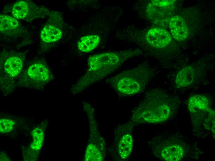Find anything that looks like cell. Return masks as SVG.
Here are the masks:
<instances>
[{
	"label": "cell",
	"instance_id": "1",
	"mask_svg": "<svg viewBox=\"0 0 215 161\" xmlns=\"http://www.w3.org/2000/svg\"><path fill=\"white\" fill-rule=\"evenodd\" d=\"M180 105L177 96L163 89L153 88L133 110L130 121L134 125L165 122L175 115Z\"/></svg>",
	"mask_w": 215,
	"mask_h": 161
},
{
	"label": "cell",
	"instance_id": "2",
	"mask_svg": "<svg viewBox=\"0 0 215 161\" xmlns=\"http://www.w3.org/2000/svg\"><path fill=\"white\" fill-rule=\"evenodd\" d=\"M142 54L140 49H134L92 55L88 60L86 71L72 86L71 92L74 94L80 93L117 70L128 60Z\"/></svg>",
	"mask_w": 215,
	"mask_h": 161
},
{
	"label": "cell",
	"instance_id": "3",
	"mask_svg": "<svg viewBox=\"0 0 215 161\" xmlns=\"http://www.w3.org/2000/svg\"><path fill=\"white\" fill-rule=\"evenodd\" d=\"M152 154L167 161H179L188 158L196 159L201 151L179 133L162 134L150 139L147 142Z\"/></svg>",
	"mask_w": 215,
	"mask_h": 161
},
{
	"label": "cell",
	"instance_id": "4",
	"mask_svg": "<svg viewBox=\"0 0 215 161\" xmlns=\"http://www.w3.org/2000/svg\"><path fill=\"white\" fill-rule=\"evenodd\" d=\"M187 107L194 135L204 139L211 133L214 138L215 111L209 97L204 94L193 95L188 100Z\"/></svg>",
	"mask_w": 215,
	"mask_h": 161
},
{
	"label": "cell",
	"instance_id": "5",
	"mask_svg": "<svg viewBox=\"0 0 215 161\" xmlns=\"http://www.w3.org/2000/svg\"><path fill=\"white\" fill-rule=\"evenodd\" d=\"M154 76L153 71L143 63L108 79L106 82L120 95L130 96L144 90Z\"/></svg>",
	"mask_w": 215,
	"mask_h": 161
},
{
	"label": "cell",
	"instance_id": "6",
	"mask_svg": "<svg viewBox=\"0 0 215 161\" xmlns=\"http://www.w3.org/2000/svg\"><path fill=\"white\" fill-rule=\"evenodd\" d=\"M5 7L4 11L6 13L17 19L28 22L37 18H44L51 13L44 6L38 5L30 0H20Z\"/></svg>",
	"mask_w": 215,
	"mask_h": 161
},
{
	"label": "cell",
	"instance_id": "7",
	"mask_svg": "<svg viewBox=\"0 0 215 161\" xmlns=\"http://www.w3.org/2000/svg\"><path fill=\"white\" fill-rule=\"evenodd\" d=\"M134 125L130 121L119 124L114 133V150L116 160L123 161L127 158L132 150V133Z\"/></svg>",
	"mask_w": 215,
	"mask_h": 161
},
{
	"label": "cell",
	"instance_id": "8",
	"mask_svg": "<svg viewBox=\"0 0 215 161\" xmlns=\"http://www.w3.org/2000/svg\"><path fill=\"white\" fill-rule=\"evenodd\" d=\"M1 56V70L11 78L18 76L23 68L25 59L24 53L4 52Z\"/></svg>",
	"mask_w": 215,
	"mask_h": 161
},
{
	"label": "cell",
	"instance_id": "9",
	"mask_svg": "<svg viewBox=\"0 0 215 161\" xmlns=\"http://www.w3.org/2000/svg\"><path fill=\"white\" fill-rule=\"evenodd\" d=\"M203 73L193 66H188L179 70L176 74L174 80L176 87L183 89L192 87L202 78Z\"/></svg>",
	"mask_w": 215,
	"mask_h": 161
},
{
	"label": "cell",
	"instance_id": "10",
	"mask_svg": "<svg viewBox=\"0 0 215 161\" xmlns=\"http://www.w3.org/2000/svg\"><path fill=\"white\" fill-rule=\"evenodd\" d=\"M0 23V33L3 35L16 37H23L28 33L17 20L13 17L2 15Z\"/></svg>",
	"mask_w": 215,
	"mask_h": 161
},
{
	"label": "cell",
	"instance_id": "11",
	"mask_svg": "<svg viewBox=\"0 0 215 161\" xmlns=\"http://www.w3.org/2000/svg\"><path fill=\"white\" fill-rule=\"evenodd\" d=\"M145 38L151 47L159 50L164 49L171 41L169 33L166 29L159 27L150 29L145 34Z\"/></svg>",
	"mask_w": 215,
	"mask_h": 161
},
{
	"label": "cell",
	"instance_id": "12",
	"mask_svg": "<svg viewBox=\"0 0 215 161\" xmlns=\"http://www.w3.org/2000/svg\"><path fill=\"white\" fill-rule=\"evenodd\" d=\"M55 15L56 13H51L48 21L41 30L40 37L41 41L43 43H53L62 37V30L57 24H55Z\"/></svg>",
	"mask_w": 215,
	"mask_h": 161
},
{
	"label": "cell",
	"instance_id": "13",
	"mask_svg": "<svg viewBox=\"0 0 215 161\" xmlns=\"http://www.w3.org/2000/svg\"><path fill=\"white\" fill-rule=\"evenodd\" d=\"M26 73V76L30 80L38 83H46L50 81L52 77L48 66L40 61L30 65Z\"/></svg>",
	"mask_w": 215,
	"mask_h": 161
},
{
	"label": "cell",
	"instance_id": "14",
	"mask_svg": "<svg viewBox=\"0 0 215 161\" xmlns=\"http://www.w3.org/2000/svg\"><path fill=\"white\" fill-rule=\"evenodd\" d=\"M171 33L176 40L181 41L186 40L189 33L188 28L183 19L175 15L172 17L170 21Z\"/></svg>",
	"mask_w": 215,
	"mask_h": 161
},
{
	"label": "cell",
	"instance_id": "15",
	"mask_svg": "<svg viewBox=\"0 0 215 161\" xmlns=\"http://www.w3.org/2000/svg\"><path fill=\"white\" fill-rule=\"evenodd\" d=\"M100 37L97 35H90L82 37L77 43V47L80 51L87 53L95 49L100 41Z\"/></svg>",
	"mask_w": 215,
	"mask_h": 161
},
{
	"label": "cell",
	"instance_id": "16",
	"mask_svg": "<svg viewBox=\"0 0 215 161\" xmlns=\"http://www.w3.org/2000/svg\"><path fill=\"white\" fill-rule=\"evenodd\" d=\"M32 135L33 140L30 147L34 150L38 151L40 150L43 145L44 133L41 129L36 128L33 130Z\"/></svg>",
	"mask_w": 215,
	"mask_h": 161
},
{
	"label": "cell",
	"instance_id": "17",
	"mask_svg": "<svg viewBox=\"0 0 215 161\" xmlns=\"http://www.w3.org/2000/svg\"><path fill=\"white\" fill-rule=\"evenodd\" d=\"M15 122L11 119L3 118L0 120V132L5 133L11 132L13 129Z\"/></svg>",
	"mask_w": 215,
	"mask_h": 161
},
{
	"label": "cell",
	"instance_id": "18",
	"mask_svg": "<svg viewBox=\"0 0 215 161\" xmlns=\"http://www.w3.org/2000/svg\"><path fill=\"white\" fill-rule=\"evenodd\" d=\"M38 151L33 150L30 147L23 150V157L25 161H36L37 159L39 154Z\"/></svg>",
	"mask_w": 215,
	"mask_h": 161
},
{
	"label": "cell",
	"instance_id": "19",
	"mask_svg": "<svg viewBox=\"0 0 215 161\" xmlns=\"http://www.w3.org/2000/svg\"><path fill=\"white\" fill-rule=\"evenodd\" d=\"M174 0H152V2L155 6L158 7L167 6L171 4Z\"/></svg>",
	"mask_w": 215,
	"mask_h": 161
},
{
	"label": "cell",
	"instance_id": "20",
	"mask_svg": "<svg viewBox=\"0 0 215 161\" xmlns=\"http://www.w3.org/2000/svg\"><path fill=\"white\" fill-rule=\"evenodd\" d=\"M0 161H10V159L3 151L0 152Z\"/></svg>",
	"mask_w": 215,
	"mask_h": 161
}]
</instances>
